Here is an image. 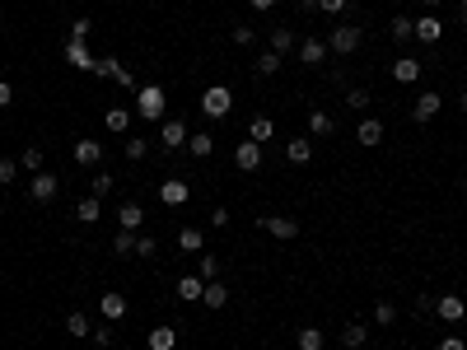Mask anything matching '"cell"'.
I'll return each instance as SVG.
<instances>
[{
    "label": "cell",
    "instance_id": "cell-1",
    "mask_svg": "<svg viewBox=\"0 0 467 350\" xmlns=\"http://www.w3.org/2000/svg\"><path fill=\"white\" fill-rule=\"evenodd\" d=\"M360 43H365V28H356V23H336L332 33H327V52H336V57L360 52Z\"/></svg>",
    "mask_w": 467,
    "mask_h": 350
},
{
    "label": "cell",
    "instance_id": "cell-2",
    "mask_svg": "<svg viewBox=\"0 0 467 350\" xmlns=\"http://www.w3.org/2000/svg\"><path fill=\"white\" fill-rule=\"evenodd\" d=\"M164 108H168V98H164V89H159V84H145V89L136 94V117H145V122H159V117H164Z\"/></svg>",
    "mask_w": 467,
    "mask_h": 350
},
{
    "label": "cell",
    "instance_id": "cell-3",
    "mask_svg": "<svg viewBox=\"0 0 467 350\" xmlns=\"http://www.w3.org/2000/svg\"><path fill=\"white\" fill-rule=\"evenodd\" d=\"M257 229H267L271 238H300V220L295 215H257Z\"/></svg>",
    "mask_w": 467,
    "mask_h": 350
},
{
    "label": "cell",
    "instance_id": "cell-4",
    "mask_svg": "<svg viewBox=\"0 0 467 350\" xmlns=\"http://www.w3.org/2000/svg\"><path fill=\"white\" fill-rule=\"evenodd\" d=\"M229 108H234V94L224 84H211V89L201 94V113L206 117H229Z\"/></svg>",
    "mask_w": 467,
    "mask_h": 350
},
{
    "label": "cell",
    "instance_id": "cell-5",
    "mask_svg": "<svg viewBox=\"0 0 467 350\" xmlns=\"http://www.w3.org/2000/svg\"><path fill=\"white\" fill-rule=\"evenodd\" d=\"M61 192V178H56V173H33V178H28V196H33V201H52V196Z\"/></svg>",
    "mask_w": 467,
    "mask_h": 350
},
{
    "label": "cell",
    "instance_id": "cell-6",
    "mask_svg": "<svg viewBox=\"0 0 467 350\" xmlns=\"http://www.w3.org/2000/svg\"><path fill=\"white\" fill-rule=\"evenodd\" d=\"M159 145H164V149H182V145H187V122H178V117L159 122Z\"/></svg>",
    "mask_w": 467,
    "mask_h": 350
},
{
    "label": "cell",
    "instance_id": "cell-7",
    "mask_svg": "<svg viewBox=\"0 0 467 350\" xmlns=\"http://www.w3.org/2000/svg\"><path fill=\"white\" fill-rule=\"evenodd\" d=\"M434 313L444 317V322H463V317H467L463 294H439V299H434Z\"/></svg>",
    "mask_w": 467,
    "mask_h": 350
},
{
    "label": "cell",
    "instance_id": "cell-8",
    "mask_svg": "<svg viewBox=\"0 0 467 350\" xmlns=\"http://www.w3.org/2000/svg\"><path fill=\"white\" fill-rule=\"evenodd\" d=\"M70 154H75L79 169H99V164H103V145H99V140H75Z\"/></svg>",
    "mask_w": 467,
    "mask_h": 350
},
{
    "label": "cell",
    "instance_id": "cell-9",
    "mask_svg": "<svg viewBox=\"0 0 467 350\" xmlns=\"http://www.w3.org/2000/svg\"><path fill=\"white\" fill-rule=\"evenodd\" d=\"M439 108H444V98H439L434 89H425L421 98L412 103V117H416V122H430V117H439Z\"/></svg>",
    "mask_w": 467,
    "mask_h": 350
},
{
    "label": "cell",
    "instance_id": "cell-10",
    "mask_svg": "<svg viewBox=\"0 0 467 350\" xmlns=\"http://www.w3.org/2000/svg\"><path fill=\"white\" fill-rule=\"evenodd\" d=\"M234 164H238V169H243V173L262 169V145H257V140H243V145L234 149Z\"/></svg>",
    "mask_w": 467,
    "mask_h": 350
},
{
    "label": "cell",
    "instance_id": "cell-11",
    "mask_svg": "<svg viewBox=\"0 0 467 350\" xmlns=\"http://www.w3.org/2000/svg\"><path fill=\"white\" fill-rule=\"evenodd\" d=\"M99 313L108 317V322H122V317H126V294L108 290V294H103V299H99Z\"/></svg>",
    "mask_w": 467,
    "mask_h": 350
},
{
    "label": "cell",
    "instance_id": "cell-12",
    "mask_svg": "<svg viewBox=\"0 0 467 350\" xmlns=\"http://www.w3.org/2000/svg\"><path fill=\"white\" fill-rule=\"evenodd\" d=\"M356 140L365 149H374V145H383V122H378V117H365V122L356 126Z\"/></svg>",
    "mask_w": 467,
    "mask_h": 350
},
{
    "label": "cell",
    "instance_id": "cell-13",
    "mask_svg": "<svg viewBox=\"0 0 467 350\" xmlns=\"http://www.w3.org/2000/svg\"><path fill=\"white\" fill-rule=\"evenodd\" d=\"M300 61H304V66H323V61H327V43H323V38H304V43H300Z\"/></svg>",
    "mask_w": 467,
    "mask_h": 350
},
{
    "label": "cell",
    "instance_id": "cell-14",
    "mask_svg": "<svg viewBox=\"0 0 467 350\" xmlns=\"http://www.w3.org/2000/svg\"><path fill=\"white\" fill-rule=\"evenodd\" d=\"M416 38H421L425 47H434L439 38H444V23L434 19V14H421V19H416Z\"/></svg>",
    "mask_w": 467,
    "mask_h": 350
},
{
    "label": "cell",
    "instance_id": "cell-15",
    "mask_svg": "<svg viewBox=\"0 0 467 350\" xmlns=\"http://www.w3.org/2000/svg\"><path fill=\"white\" fill-rule=\"evenodd\" d=\"M392 79H397V84H416V79H421V61H416V57H397V61H392Z\"/></svg>",
    "mask_w": 467,
    "mask_h": 350
},
{
    "label": "cell",
    "instance_id": "cell-16",
    "mask_svg": "<svg viewBox=\"0 0 467 350\" xmlns=\"http://www.w3.org/2000/svg\"><path fill=\"white\" fill-rule=\"evenodd\" d=\"M178 248L197 257V252H206V234H201L197 225H182V229H178Z\"/></svg>",
    "mask_w": 467,
    "mask_h": 350
},
{
    "label": "cell",
    "instance_id": "cell-17",
    "mask_svg": "<svg viewBox=\"0 0 467 350\" xmlns=\"http://www.w3.org/2000/svg\"><path fill=\"white\" fill-rule=\"evenodd\" d=\"M173 290H178V299H182V304H197L201 294H206V281H201V276H182V281L173 285Z\"/></svg>",
    "mask_w": 467,
    "mask_h": 350
},
{
    "label": "cell",
    "instance_id": "cell-18",
    "mask_svg": "<svg viewBox=\"0 0 467 350\" xmlns=\"http://www.w3.org/2000/svg\"><path fill=\"white\" fill-rule=\"evenodd\" d=\"M145 346L150 350H178V327H155L145 337Z\"/></svg>",
    "mask_w": 467,
    "mask_h": 350
},
{
    "label": "cell",
    "instance_id": "cell-19",
    "mask_svg": "<svg viewBox=\"0 0 467 350\" xmlns=\"http://www.w3.org/2000/svg\"><path fill=\"white\" fill-rule=\"evenodd\" d=\"M365 341H369V327H365V322H346V327H341V346H346V350H365Z\"/></svg>",
    "mask_w": 467,
    "mask_h": 350
},
{
    "label": "cell",
    "instance_id": "cell-20",
    "mask_svg": "<svg viewBox=\"0 0 467 350\" xmlns=\"http://www.w3.org/2000/svg\"><path fill=\"white\" fill-rule=\"evenodd\" d=\"M66 61H70V66H79V70H94V61H99V57H94L84 43H66Z\"/></svg>",
    "mask_w": 467,
    "mask_h": 350
},
{
    "label": "cell",
    "instance_id": "cell-21",
    "mask_svg": "<svg viewBox=\"0 0 467 350\" xmlns=\"http://www.w3.org/2000/svg\"><path fill=\"white\" fill-rule=\"evenodd\" d=\"M66 332H70L75 341L94 337V322H89V313H79V308H75V313H66Z\"/></svg>",
    "mask_w": 467,
    "mask_h": 350
},
{
    "label": "cell",
    "instance_id": "cell-22",
    "mask_svg": "<svg viewBox=\"0 0 467 350\" xmlns=\"http://www.w3.org/2000/svg\"><path fill=\"white\" fill-rule=\"evenodd\" d=\"M187 149H192V159H211L215 154V136L211 131H197V136H187Z\"/></svg>",
    "mask_w": 467,
    "mask_h": 350
},
{
    "label": "cell",
    "instance_id": "cell-23",
    "mask_svg": "<svg viewBox=\"0 0 467 350\" xmlns=\"http://www.w3.org/2000/svg\"><path fill=\"white\" fill-rule=\"evenodd\" d=\"M117 220H122V229H136V234H141V225H145V210H141V201H122Z\"/></svg>",
    "mask_w": 467,
    "mask_h": 350
},
{
    "label": "cell",
    "instance_id": "cell-24",
    "mask_svg": "<svg viewBox=\"0 0 467 350\" xmlns=\"http://www.w3.org/2000/svg\"><path fill=\"white\" fill-rule=\"evenodd\" d=\"M295 346H300V350H323L327 337H323V327H300V332H295Z\"/></svg>",
    "mask_w": 467,
    "mask_h": 350
},
{
    "label": "cell",
    "instance_id": "cell-25",
    "mask_svg": "<svg viewBox=\"0 0 467 350\" xmlns=\"http://www.w3.org/2000/svg\"><path fill=\"white\" fill-rule=\"evenodd\" d=\"M159 201H164V205H182V201H187V182L168 178L164 187H159Z\"/></svg>",
    "mask_w": 467,
    "mask_h": 350
},
{
    "label": "cell",
    "instance_id": "cell-26",
    "mask_svg": "<svg viewBox=\"0 0 467 350\" xmlns=\"http://www.w3.org/2000/svg\"><path fill=\"white\" fill-rule=\"evenodd\" d=\"M392 43H416V19H407V14H397V19L388 23Z\"/></svg>",
    "mask_w": 467,
    "mask_h": 350
},
{
    "label": "cell",
    "instance_id": "cell-27",
    "mask_svg": "<svg viewBox=\"0 0 467 350\" xmlns=\"http://www.w3.org/2000/svg\"><path fill=\"white\" fill-rule=\"evenodd\" d=\"M201 304H206V308H224V304H229V285L211 281V285H206V294H201Z\"/></svg>",
    "mask_w": 467,
    "mask_h": 350
},
{
    "label": "cell",
    "instance_id": "cell-28",
    "mask_svg": "<svg viewBox=\"0 0 467 350\" xmlns=\"http://www.w3.org/2000/svg\"><path fill=\"white\" fill-rule=\"evenodd\" d=\"M271 131H276V126H271L267 113H257L253 122H248V140H257V145H262V140H271Z\"/></svg>",
    "mask_w": 467,
    "mask_h": 350
},
{
    "label": "cell",
    "instance_id": "cell-29",
    "mask_svg": "<svg viewBox=\"0 0 467 350\" xmlns=\"http://www.w3.org/2000/svg\"><path fill=\"white\" fill-rule=\"evenodd\" d=\"M280 66H285V57H280V52H271V47H267V52H262V57L253 61V70H257V75H276Z\"/></svg>",
    "mask_w": 467,
    "mask_h": 350
},
{
    "label": "cell",
    "instance_id": "cell-30",
    "mask_svg": "<svg viewBox=\"0 0 467 350\" xmlns=\"http://www.w3.org/2000/svg\"><path fill=\"white\" fill-rule=\"evenodd\" d=\"M103 122H108V131H117V136H126V131H131V113H126V108H108V117H103Z\"/></svg>",
    "mask_w": 467,
    "mask_h": 350
},
{
    "label": "cell",
    "instance_id": "cell-31",
    "mask_svg": "<svg viewBox=\"0 0 467 350\" xmlns=\"http://www.w3.org/2000/svg\"><path fill=\"white\" fill-rule=\"evenodd\" d=\"M112 252H117V257H136V229H117V238H112Z\"/></svg>",
    "mask_w": 467,
    "mask_h": 350
},
{
    "label": "cell",
    "instance_id": "cell-32",
    "mask_svg": "<svg viewBox=\"0 0 467 350\" xmlns=\"http://www.w3.org/2000/svg\"><path fill=\"white\" fill-rule=\"evenodd\" d=\"M75 215L84 220V225H94V220H103V201H99V196H84V201L75 205Z\"/></svg>",
    "mask_w": 467,
    "mask_h": 350
},
{
    "label": "cell",
    "instance_id": "cell-33",
    "mask_svg": "<svg viewBox=\"0 0 467 350\" xmlns=\"http://www.w3.org/2000/svg\"><path fill=\"white\" fill-rule=\"evenodd\" d=\"M285 159H290V164H309V159H313V140H290Z\"/></svg>",
    "mask_w": 467,
    "mask_h": 350
},
{
    "label": "cell",
    "instance_id": "cell-34",
    "mask_svg": "<svg viewBox=\"0 0 467 350\" xmlns=\"http://www.w3.org/2000/svg\"><path fill=\"white\" fill-rule=\"evenodd\" d=\"M112 187H117V178H112L108 169H99V173H94V182H89V196H99V201H103Z\"/></svg>",
    "mask_w": 467,
    "mask_h": 350
},
{
    "label": "cell",
    "instance_id": "cell-35",
    "mask_svg": "<svg viewBox=\"0 0 467 350\" xmlns=\"http://www.w3.org/2000/svg\"><path fill=\"white\" fill-rule=\"evenodd\" d=\"M122 154H126V159H131V164H141V159H145V154H150V140H145V136H126V145H122Z\"/></svg>",
    "mask_w": 467,
    "mask_h": 350
},
{
    "label": "cell",
    "instance_id": "cell-36",
    "mask_svg": "<svg viewBox=\"0 0 467 350\" xmlns=\"http://www.w3.org/2000/svg\"><path fill=\"white\" fill-rule=\"evenodd\" d=\"M197 276H201L206 285H211L215 276H220V257H211V252H201V257H197Z\"/></svg>",
    "mask_w": 467,
    "mask_h": 350
},
{
    "label": "cell",
    "instance_id": "cell-37",
    "mask_svg": "<svg viewBox=\"0 0 467 350\" xmlns=\"http://www.w3.org/2000/svg\"><path fill=\"white\" fill-rule=\"evenodd\" d=\"M309 131H313V136H332V131H336L332 113H309Z\"/></svg>",
    "mask_w": 467,
    "mask_h": 350
},
{
    "label": "cell",
    "instance_id": "cell-38",
    "mask_svg": "<svg viewBox=\"0 0 467 350\" xmlns=\"http://www.w3.org/2000/svg\"><path fill=\"white\" fill-rule=\"evenodd\" d=\"M19 169H28V173H43V145H28L19 154Z\"/></svg>",
    "mask_w": 467,
    "mask_h": 350
},
{
    "label": "cell",
    "instance_id": "cell-39",
    "mask_svg": "<svg viewBox=\"0 0 467 350\" xmlns=\"http://www.w3.org/2000/svg\"><path fill=\"white\" fill-rule=\"evenodd\" d=\"M94 75L117 79V75H122V61H117V57H99V61H94Z\"/></svg>",
    "mask_w": 467,
    "mask_h": 350
},
{
    "label": "cell",
    "instance_id": "cell-40",
    "mask_svg": "<svg viewBox=\"0 0 467 350\" xmlns=\"http://www.w3.org/2000/svg\"><path fill=\"white\" fill-rule=\"evenodd\" d=\"M374 322H378V327H392V322H397V308H392L388 299H378V304H374Z\"/></svg>",
    "mask_w": 467,
    "mask_h": 350
},
{
    "label": "cell",
    "instance_id": "cell-41",
    "mask_svg": "<svg viewBox=\"0 0 467 350\" xmlns=\"http://www.w3.org/2000/svg\"><path fill=\"white\" fill-rule=\"evenodd\" d=\"M290 47H295V33H290V28H271V52H280V57H285Z\"/></svg>",
    "mask_w": 467,
    "mask_h": 350
},
{
    "label": "cell",
    "instance_id": "cell-42",
    "mask_svg": "<svg viewBox=\"0 0 467 350\" xmlns=\"http://www.w3.org/2000/svg\"><path fill=\"white\" fill-rule=\"evenodd\" d=\"M89 33H94V19H89V14H79V19L70 23V43H84Z\"/></svg>",
    "mask_w": 467,
    "mask_h": 350
},
{
    "label": "cell",
    "instance_id": "cell-43",
    "mask_svg": "<svg viewBox=\"0 0 467 350\" xmlns=\"http://www.w3.org/2000/svg\"><path fill=\"white\" fill-rule=\"evenodd\" d=\"M234 43H238V47H253L257 43V28H253V23H234Z\"/></svg>",
    "mask_w": 467,
    "mask_h": 350
},
{
    "label": "cell",
    "instance_id": "cell-44",
    "mask_svg": "<svg viewBox=\"0 0 467 350\" xmlns=\"http://www.w3.org/2000/svg\"><path fill=\"white\" fill-rule=\"evenodd\" d=\"M136 257H159V243L150 234H136Z\"/></svg>",
    "mask_w": 467,
    "mask_h": 350
},
{
    "label": "cell",
    "instance_id": "cell-45",
    "mask_svg": "<svg viewBox=\"0 0 467 350\" xmlns=\"http://www.w3.org/2000/svg\"><path fill=\"white\" fill-rule=\"evenodd\" d=\"M346 108H351V113H365V108H369V94L365 89H346Z\"/></svg>",
    "mask_w": 467,
    "mask_h": 350
},
{
    "label": "cell",
    "instance_id": "cell-46",
    "mask_svg": "<svg viewBox=\"0 0 467 350\" xmlns=\"http://www.w3.org/2000/svg\"><path fill=\"white\" fill-rule=\"evenodd\" d=\"M112 341H117L112 337V322L108 327H94V350H112Z\"/></svg>",
    "mask_w": 467,
    "mask_h": 350
},
{
    "label": "cell",
    "instance_id": "cell-47",
    "mask_svg": "<svg viewBox=\"0 0 467 350\" xmlns=\"http://www.w3.org/2000/svg\"><path fill=\"white\" fill-rule=\"evenodd\" d=\"M14 178H19V164H14V159H0V182H5V187H10Z\"/></svg>",
    "mask_w": 467,
    "mask_h": 350
},
{
    "label": "cell",
    "instance_id": "cell-48",
    "mask_svg": "<svg viewBox=\"0 0 467 350\" xmlns=\"http://www.w3.org/2000/svg\"><path fill=\"white\" fill-rule=\"evenodd\" d=\"M318 10H323V14H346V10H351V0H318Z\"/></svg>",
    "mask_w": 467,
    "mask_h": 350
},
{
    "label": "cell",
    "instance_id": "cell-49",
    "mask_svg": "<svg viewBox=\"0 0 467 350\" xmlns=\"http://www.w3.org/2000/svg\"><path fill=\"white\" fill-rule=\"evenodd\" d=\"M211 229H229V210H224V205L211 210Z\"/></svg>",
    "mask_w": 467,
    "mask_h": 350
},
{
    "label": "cell",
    "instance_id": "cell-50",
    "mask_svg": "<svg viewBox=\"0 0 467 350\" xmlns=\"http://www.w3.org/2000/svg\"><path fill=\"white\" fill-rule=\"evenodd\" d=\"M439 350H467V341L463 337H444V341H439Z\"/></svg>",
    "mask_w": 467,
    "mask_h": 350
},
{
    "label": "cell",
    "instance_id": "cell-51",
    "mask_svg": "<svg viewBox=\"0 0 467 350\" xmlns=\"http://www.w3.org/2000/svg\"><path fill=\"white\" fill-rule=\"evenodd\" d=\"M10 98H14V89H10V79H0V108H10Z\"/></svg>",
    "mask_w": 467,
    "mask_h": 350
},
{
    "label": "cell",
    "instance_id": "cell-52",
    "mask_svg": "<svg viewBox=\"0 0 467 350\" xmlns=\"http://www.w3.org/2000/svg\"><path fill=\"white\" fill-rule=\"evenodd\" d=\"M248 5H253V10H262V14H267L271 5H276V0H248Z\"/></svg>",
    "mask_w": 467,
    "mask_h": 350
},
{
    "label": "cell",
    "instance_id": "cell-53",
    "mask_svg": "<svg viewBox=\"0 0 467 350\" xmlns=\"http://www.w3.org/2000/svg\"><path fill=\"white\" fill-rule=\"evenodd\" d=\"M300 10H309V14H313V10H318V0H300Z\"/></svg>",
    "mask_w": 467,
    "mask_h": 350
},
{
    "label": "cell",
    "instance_id": "cell-54",
    "mask_svg": "<svg viewBox=\"0 0 467 350\" xmlns=\"http://www.w3.org/2000/svg\"><path fill=\"white\" fill-rule=\"evenodd\" d=\"M458 19H463V28H467V0H463V10H458Z\"/></svg>",
    "mask_w": 467,
    "mask_h": 350
},
{
    "label": "cell",
    "instance_id": "cell-55",
    "mask_svg": "<svg viewBox=\"0 0 467 350\" xmlns=\"http://www.w3.org/2000/svg\"><path fill=\"white\" fill-rule=\"evenodd\" d=\"M439 5H444V0H425V10H439Z\"/></svg>",
    "mask_w": 467,
    "mask_h": 350
},
{
    "label": "cell",
    "instance_id": "cell-56",
    "mask_svg": "<svg viewBox=\"0 0 467 350\" xmlns=\"http://www.w3.org/2000/svg\"><path fill=\"white\" fill-rule=\"evenodd\" d=\"M458 103H463V113H467V89H463V98H458Z\"/></svg>",
    "mask_w": 467,
    "mask_h": 350
}]
</instances>
